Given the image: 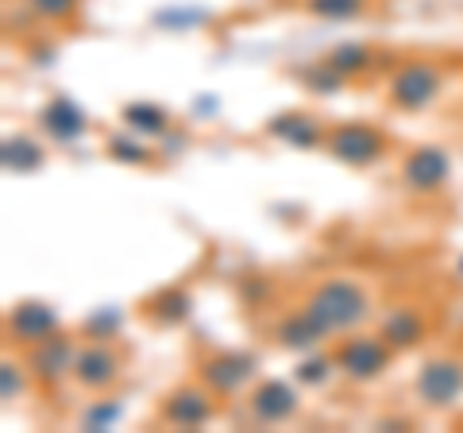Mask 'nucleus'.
<instances>
[{"label": "nucleus", "instance_id": "18", "mask_svg": "<svg viewBox=\"0 0 463 433\" xmlns=\"http://www.w3.org/2000/svg\"><path fill=\"white\" fill-rule=\"evenodd\" d=\"M325 63L336 70V74H344L347 82H352V78H367V74H374V70H383L390 63V54L352 39V43H336V47L325 54Z\"/></svg>", "mask_w": 463, "mask_h": 433}, {"label": "nucleus", "instance_id": "13", "mask_svg": "<svg viewBox=\"0 0 463 433\" xmlns=\"http://www.w3.org/2000/svg\"><path fill=\"white\" fill-rule=\"evenodd\" d=\"M58 329H62V322H58L54 306L35 302V298L16 302V306L8 310V317H5V333H8L12 344H20V349H32V344L47 341L51 333H58Z\"/></svg>", "mask_w": 463, "mask_h": 433}, {"label": "nucleus", "instance_id": "3", "mask_svg": "<svg viewBox=\"0 0 463 433\" xmlns=\"http://www.w3.org/2000/svg\"><path fill=\"white\" fill-rule=\"evenodd\" d=\"M332 356H336V368L344 380L352 383H374L379 375L390 371V364H394V349L379 337V333H359V329H352L347 337H340L336 344H332Z\"/></svg>", "mask_w": 463, "mask_h": 433}, {"label": "nucleus", "instance_id": "8", "mask_svg": "<svg viewBox=\"0 0 463 433\" xmlns=\"http://www.w3.org/2000/svg\"><path fill=\"white\" fill-rule=\"evenodd\" d=\"M124 364H128V356L112 341H81L74 383L85 395H109L124 380Z\"/></svg>", "mask_w": 463, "mask_h": 433}, {"label": "nucleus", "instance_id": "20", "mask_svg": "<svg viewBox=\"0 0 463 433\" xmlns=\"http://www.w3.org/2000/svg\"><path fill=\"white\" fill-rule=\"evenodd\" d=\"M0 163H5V170H16V175H35L47 163V148L32 136H8L5 151H0Z\"/></svg>", "mask_w": 463, "mask_h": 433}, {"label": "nucleus", "instance_id": "29", "mask_svg": "<svg viewBox=\"0 0 463 433\" xmlns=\"http://www.w3.org/2000/svg\"><path fill=\"white\" fill-rule=\"evenodd\" d=\"M213 16L205 8H166V12H158L155 24H170L174 32H194V27H205Z\"/></svg>", "mask_w": 463, "mask_h": 433}, {"label": "nucleus", "instance_id": "28", "mask_svg": "<svg viewBox=\"0 0 463 433\" xmlns=\"http://www.w3.org/2000/svg\"><path fill=\"white\" fill-rule=\"evenodd\" d=\"M301 82H306V90H313V93H340L344 90V74H336V70H332L325 59L317 63V66H309V70H301L298 74Z\"/></svg>", "mask_w": 463, "mask_h": 433}, {"label": "nucleus", "instance_id": "23", "mask_svg": "<svg viewBox=\"0 0 463 433\" xmlns=\"http://www.w3.org/2000/svg\"><path fill=\"white\" fill-rule=\"evenodd\" d=\"M336 371H340V368H336V356H332V352H313V356H306V360H301V364L294 368V380H298L301 387H313V391H317V387H325Z\"/></svg>", "mask_w": 463, "mask_h": 433}, {"label": "nucleus", "instance_id": "4", "mask_svg": "<svg viewBox=\"0 0 463 433\" xmlns=\"http://www.w3.org/2000/svg\"><path fill=\"white\" fill-rule=\"evenodd\" d=\"M325 151L336 159V163H344V167L367 170V167L379 163V159H386L390 136L383 132V128L367 124V120H344V124H332L328 128Z\"/></svg>", "mask_w": 463, "mask_h": 433}, {"label": "nucleus", "instance_id": "11", "mask_svg": "<svg viewBox=\"0 0 463 433\" xmlns=\"http://www.w3.org/2000/svg\"><path fill=\"white\" fill-rule=\"evenodd\" d=\"M298 410H301V391L286 380H263L248 395V414L255 426H282Z\"/></svg>", "mask_w": 463, "mask_h": 433}, {"label": "nucleus", "instance_id": "22", "mask_svg": "<svg viewBox=\"0 0 463 433\" xmlns=\"http://www.w3.org/2000/svg\"><path fill=\"white\" fill-rule=\"evenodd\" d=\"M301 12L317 20H364L371 12V0H301Z\"/></svg>", "mask_w": 463, "mask_h": 433}, {"label": "nucleus", "instance_id": "12", "mask_svg": "<svg viewBox=\"0 0 463 433\" xmlns=\"http://www.w3.org/2000/svg\"><path fill=\"white\" fill-rule=\"evenodd\" d=\"M263 132L274 143H286L294 151H313V148H325L328 124L309 109H286V112H274Z\"/></svg>", "mask_w": 463, "mask_h": 433}, {"label": "nucleus", "instance_id": "24", "mask_svg": "<svg viewBox=\"0 0 463 433\" xmlns=\"http://www.w3.org/2000/svg\"><path fill=\"white\" fill-rule=\"evenodd\" d=\"M120 414H124L120 399H93L90 407L78 414V422H81V429H109V426L120 422Z\"/></svg>", "mask_w": 463, "mask_h": 433}, {"label": "nucleus", "instance_id": "27", "mask_svg": "<svg viewBox=\"0 0 463 433\" xmlns=\"http://www.w3.org/2000/svg\"><path fill=\"white\" fill-rule=\"evenodd\" d=\"M24 5L32 8L43 24H70L78 16L81 0H24Z\"/></svg>", "mask_w": 463, "mask_h": 433}, {"label": "nucleus", "instance_id": "19", "mask_svg": "<svg viewBox=\"0 0 463 433\" xmlns=\"http://www.w3.org/2000/svg\"><path fill=\"white\" fill-rule=\"evenodd\" d=\"M120 124L128 128V132H136L143 140H163L170 128H174V117L163 109V105H155V101H128V105L120 109Z\"/></svg>", "mask_w": 463, "mask_h": 433}, {"label": "nucleus", "instance_id": "5", "mask_svg": "<svg viewBox=\"0 0 463 433\" xmlns=\"http://www.w3.org/2000/svg\"><path fill=\"white\" fill-rule=\"evenodd\" d=\"M413 399L421 402L425 410L440 414L452 410L463 399V360L459 356H432L425 360L413 375Z\"/></svg>", "mask_w": 463, "mask_h": 433}, {"label": "nucleus", "instance_id": "10", "mask_svg": "<svg viewBox=\"0 0 463 433\" xmlns=\"http://www.w3.org/2000/svg\"><path fill=\"white\" fill-rule=\"evenodd\" d=\"M216 410H221L216 407V395L197 380V383H182L163 395V402H158V422L174 426V429H201L213 422Z\"/></svg>", "mask_w": 463, "mask_h": 433}, {"label": "nucleus", "instance_id": "14", "mask_svg": "<svg viewBox=\"0 0 463 433\" xmlns=\"http://www.w3.org/2000/svg\"><path fill=\"white\" fill-rule=\"evenodd\" d=\"M39 128L54 143H74V140H81L85 132H90V112H85L74 97L58 93L39 109Z\"/></svg>", "mask_w": 463, "mask_h": 433}, {"label": "nucleus", "instance_id": "6", "mask_svg": "<svg viewBox=\"0 0 463 433\" xmlns=\"http://www.w3.org/2000/svg\"><path fill=\"white\" fill-rule=\"evenodd\" d=\"M255 375H259V360L240 349H216L197 360V380L205 383L216 399H232V395L248 391L255 383Z\"/></svg>", "mask_w": 463, "mask_h": 433}, {"label": "nucleus", "instance_id": "15", "mask_svg": "<svg viewBox=\"0 0 463 433\" xmlns=\"http://www.w3.org/2000/svg\"><path fill=\"white\" fill-rule=\"evenodd\" d=\"M394 352H410L429 337V317L417 306H394L379 317V329H374Z\"/></svg>", "mask_w": 463, "mask_h": 433}, {"label": "nucleus", "instance_id": "25", "mask_svg": "<svg viewBox=\"0 0 463 433\" xmlns=\"http://www.w3.org/2000/svg\"><path fill=\"white\" fill-rule=\"evenodd\" d=\"M27 364H24V356L20 360H5L0 364V399L5 402H16V399H24V391H27Z\"/></svg>", "mask_w": 463, "mask_h": 433}, {"label": "nucleus", "instance_id": "16", "mask_svg": "<svg viewBox=\"0 0 463 433\" xmlns=\"http://www.w3.org/2000/svg\"><path fill=\"white\" fill-rule=\"evenodd\" d=\"M274 341H279V349H289V352H313L332 337L306 306H298V310H289V313L279 317V325H274Z\"/></svg>", "mask_w": 463, "mask_h": 433}, {"label": "nucleus", "instance_id": "1", "mask_svg": "<svg viewBox=\"0 0 463 433\" xmlns=\"http://www.w3.org/2000/svg\"><path fill=\"white\" fill-rule=\"evenodd\" d=\"M301 306L328 329V337H340V333L359 329L371 317V294H367L364 283L332 275V279L313 283L306 291V298H301Z\"/></svg>", "mask_w": 463, "mask_h": 433}, {"label": "nucleus", "instance_id": "2", "mask_svg": "<svg viewBox=\"0 0 463 433\" xmlns=\"http://www.w3.org/2000/svg\"><path fill=\"white\" fill-rule=\"evenodd\" d=\"M444 93V66L432 59H410L394 66L386 82V105L394 112H425Z\"/></svg>", "mask_w": 463, "mask_h": 433}, {"label": "nucleus", "instance_id": "7", "mask_svg": "<svg viewBox=\"0 0 463 433\" xmlns=\"http://www.w3.org/2000/svg\"><path fill=\"white\" fill-rule=\"evenodd\" d=\"M78 352H81V337L66 333V329H58V333H51L47 341H39V344H32V349H24V364H27V371H32L35 383L54 387V383H62V380H74Z\"/></svg>", "mask_w": 463, "mask_h": 433}, {"label": "nucleus", "instance_id": "26", "mask_svg": "<svg viewBox=\"0 0 463 433\" xmlns=\"http://www.w3.org/2000/svg\"><path fill=\"white\" fill-rule=\"evenodd\" d=\"M124 325V313L120 310H97L90 322L81 325V341H116Z\"/></svg>", "mask_w": 463, "mask_h": 433}, {"label": "nucleus", "instance_id": "21", "mask_svg": "<svg viewBox=\"0 0 463 433\" xmlns=\"http://www.w3.org/2000/svg\"><path fill=\"white\" fill-rule=\"evenodd\" d=\"M105 159H112L120 167H139V170L155 167V151L143 143V136L128 132V128L120 136H105Z\"/></svg>", "mask_w": 463, "mask_h": 433}, {"label": "nucleus", "instance_id": "9", "mask_svg": "<svg viewBox=\"0 0 463 433\" xmlns=\"http://www.w3.org/2000/svg\"><path fill=\"white\" fill-rule=\"evenodd\" d=\"M398 178H402L405 190L417 194V197L440 194L444 186L452 182V155H448L440 143H421V148L402 155Z\"/></svg>", "mask_w": 463, "mask_h": 433}, {"label": "nucleus", "instance_id": "17", "mask_svg": "<svg viewBox=\"0 0 463 433\" xmlns=\"http://www.w3.org/2000/svg\"><path fill=\"white\" fill-rule=\"evenodd\" d=\"M139 313H143V322L155 325V329H174V325L190 322L194 294L185 291V286H163V291H155L147 302H143Z\"/></svg>", "mask_w": 463, "mask_h": 433}]
</instances>
